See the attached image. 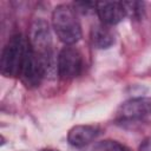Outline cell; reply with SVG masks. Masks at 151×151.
<instances>
[{"label": "cell", "mask_w": 151, "mask_h": 151, "mask_svg": "<svg viewBox=\"0 0 151 151\" xmlns=\"http://www.w3.org/2000/svg\"><path fill=\"white\" fill-rule=\"evenodd\" d=\"M28 48H29V41L22 34L18 33L11 37L1 53V60H0L1 74L8 78L18 77L20 74V70Z\"/></svg>", "instance_id": "obj_2"}, {"label": "cell", "mask_w": 151, "mask_h": 151, "mask_svg": "<svg viewBox=\"0 0 151 151\" xmlns=\"http://www.w3.org/2000/svg\"><path fill=\"white\" fill-rule=\"evenodd\" d=\"M83 58L77 48L65 46L59 52L57 59V72L61 79H72L79 76Z\"/></svg>", "instance_id": "obj_3"}, {"label": "cell", "mask_w": 151, "mask_h": 151, "mask_svg": "<svg viewBox=\"0 0 151 151\" xmlns=\"http://www.w3.org/2000/svg\"><path fill=\"white\" fill-rule=\"evenodd\" d=\"M151 114V98H132L122 104L118 116L123 122L142 120Z\"/></svg>", "instance_id": "obj_5"}, {"label": "cell", "mask_w": 151, "mask_h": 151, "mask_svg": "<svg viewBox=\"0 0 151 151\" xmlns=\"http://www.w3.org/2000/svg\"><path fill=\"white\" fill-rule=\"evenodd\" d=\"M99 134V130L92 125H76L67 134V140L72 146L83 147L93 142Z\"/></svg>", "instance_id": "obj_7"}, {"label": "cell", "mask_w": 151, "mask_h": 151, "mask_svg": "<svg viewBox=\"0 0 151 151\" xmlns=\"http://www.w3.org/2000/svg\"><path fill=\"white\" fill-rule=\"evenodd\" d=\"M41 151H59V150H54V149H44Z\"/></svg>", "instance_id": "obj_13"}, {"label": "cell", "mask_w": 151, "mask_h": 151, "mask_svg": "<svg viewBox=\"0 0 151 151\" xmlns=\"http://www.w3.org/2000/svg\"><path fill=\"white\" fill-rule=\"evenodd\" d=\"M125 14L132 17V18H137L139 19L143 14V9H144V4L139 2V1H122Z\"/></svg>", "instance_id": "obj_10"}, {"label": "cell", "mask_w": 151, "mask_h": 151, "mask_svg": "<svg viewBox=\"0 0 151 151\" xmlns=\"http://www.w3.org/2000/svg\"><path fill=\"white\" fill-rule=\"evenodd\" d=\"M93 151H131V150L117 140L105 139V140L98 142L93 146Z\"/></svg>", "instance_id": "obj_9"}, {"label": "cell", "mask_w": 151, "mask_h": 151, "mask_svg": "<svg viewBox=\"0 0 151 151\" xmlns=\"http://www.w3.org/2000/svg\"><path fill=\"white\" fill-rule=\"evenodd\" d=\"M74 7L71 5H58L52 13V26L61 42L70 46L81 38V28Z\"/></svg>", "instance_id": "obj_1"}, {"label": "cell", "mask_w": 151, "mask_h": 151, "mask_svg": "<svg viewBox=\"0 0 151 151\" xmlns=\"http://www.w3.org/2000/svg\"><path fill=\"white\" fill-rule=\"evenodd\" d=\"M91 41L97 48H109L114 44V34L104 24L94 25L91 28Z\"/></svg>", "instance_id": "obj_8"}, {"label": "cell", "mask_w": 151, "mask_h": 151, "mask_svg": "<svg viewBox=\"0 0 151 151\" xmlns=\"http://www.w3.org/2000/svg\"><path fill=\"white\" fill-rule=\"evenodd\" d=\"M96 8V2L92 1H77L74 2V9L76 12H81L84 14H87L92 12Z\"/></svg>", "instance_id": "obj_11"}, {"label": "cell", "mask_w": 151, "mask_h": 151, "mask_svg": "<svg viewBox=\"0 0 151 151\" xmlns=\"http://www.w3.org/2000/svg\"><path fill=\"white\" fill-rule=\"evenodd\" d=\"M96 12L104 25H116L126 15L122 1H98Z\"/></svg>", "instance_id": "obj_6"}, {"label": "cell", "mask_w": 151, "mask_h": 151, "mask_svg": "<svg viewBox=\"0 0 151 151\" xmlns=\"http://www.w3.org/2000/svg\"><path fill=\"white\" fill-rule=\"evenodd\" d=\"M140 151H151V142H144L143 146H140Z\"/></svg>", "instance_id": "obj_12"}, {"label": "cell", "mask_w": 151, "mask_h": 151, "mask_svg": "<svg viewBox=\"0 0 151 151\" xmlns=\"http://www.w3.org/2000/svg\"><path fill=\"white\" fill-rule=\"evenodd\" d=\"M28 41L31 48L39 54L52 52L51 50L52 39H51L50 26L44 19H37L33 21L29 29Z\"/></svg>", "instance_id": "obj_4"}]
</instances>
